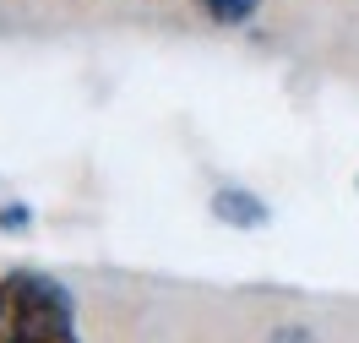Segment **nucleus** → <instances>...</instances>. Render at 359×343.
Here are the masks:
<instances>
[{"instance_id":"nucleus-1","label":"nucleus","mask_w":359,"mask_h":343,"mask_svg":"<svg viewBox=\"0 0 359 343\" xmlns=\"http://www.w3.org/2000/svg\"><path fill=\"white\" fill-rule=\"evenodd\" d=\"M0 343H82L71 289L39 267L0 273Z\"/></svg>"},{"instance_id":"nucleus-2","label":"nucleus","mask_w":359,"mask_h":343,"mask_svg":"<svg viewBox=\"0 0 359 343\" xmlns=\"http://www.w3.org/2000/svg\"><path fill=\"white\" fill-rule=\"evenodd\" d=\"M212 213L224 218L229 229H267V202L262 196H250V191H240V185H224L218 196H212Z\"/></svg>"},{"instance_id":"nucleus-3","label":"nucleus","mask_w":359,"mask_h":343,"mask_svg":"<svg viewBox=\"0 0 359 343\" xmlns=\"http://www.w3.org/2000/svg\"><path fill=\"white\" fill-rule=\"evenodd\" d=\"M196 6H202L212 22L240 27V22H250V17H256V6H262V0H196Z\"/></svg>"},{"instance_id":"nucleus-4","label":"nucleus","mask_w":359,"mask_h":343,"mask_svg":"<svg viewBox=\"0 0 359 343\" xmlns=\"http://www.w3.org/2000/svg\"><path fill=\"white\" fill-rule=\"evenodd\" d=\"M267 343H316L311 338V327H299V321H283V327H272Z\"/></svg>"}]
</instances>
